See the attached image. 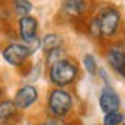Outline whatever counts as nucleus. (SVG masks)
Wrapping results in <instances>:
<instances>
[{
	"mask_svg": "<svg viewBox=\"0 0 125 125\" xmlns=\"http://www.w3.org/2000/svg\"><path fill=\"white\" fill-rule=\"evenodd\" d=\"M64 43H68V42L62 37V33H59L56 30H51L42 35V52H49V51L56 49L59 45H64Z\"/></svg>",
	"mask_w": 125,
	"mask_h": 125,
	"instance_id": "obj_11",
	"label": "nucleus"
},
{
	"mask_svg": "<svg viewBox=\"0 0 125 125\" xmlns=\"http://www.w3.org/2000/svg\"><path fill=\"white\" fill-rule=\"evenodd\" d=\"M103 56L104 61L108 62L109 70H111L116 76L125 80V49H123V38L106 43L103 47Z\"/></svg>",
	"mask_w": 125,
	"mask_h": 125,
	"instance_id": "obj_7",
	"label": "nucleus"
},
{
	"mask_svg": "<svg viewBox=\"0 0 125 125\" xmlns=\"http://www.w3.org/2000/svg\"><path fill=\"white\" fill-rule=\"evenodd\" d=\"M16 38L21 40L26 45H31L35 49L42 51V35H40V23L33 14L23 16L16 19Z\"/></svg>",
	"mask_w": 125,
	"mask_h": 125,
	"instance_id": "obj_6",
	"label": "nucleus"
},
{
	"mask_svg": "<svg viewBox=\"0 0 125 125\" xmlns=\"http://www.w3.org/2000/svg\"><path fill=\"white\" fill-rule=\"evenodd\" d=\"M92 0H61L56 14V23L62 26L68 24L80 28L92 12Z\"/></svg>",
	"mask_w": 125,
	"mask_h": 125,
	"instance_id": "obj_4",
	"label": "nucleus"
},
{
	"mask_svg": "<svg viewBox=\"0 0 125 125\" xmlns=\"http://www.w3.org/2000/svg\"><path fill=\"white\" fill-rule=\"evenodd\" d=\"M122 125H125V122H123V123H122Z\"/></svg>",
	"mask_w": 125,
	"mask_h": 125,
	"instance_id": "obj_23",
	"label": "nucleus"
},
{
	"mask_svg": "<svg viewBox=\"0 0 125 125\" xmlns=\"http://www.w3.org/2000/svg\"><path fill=\"white\" fill-rule=\"evenodd\" d=\"M123 122H125V113L120 109V111H113V113L103 115L101 125H122Z\"/></svg>",
	"mask_w": 125,
	"mask_h": 125,
	"instance_id": "obj_16",
	"label": "nucleus"
},
{
	"mask_svg": "<svg viewBox=\"0 0 125 125\" xmlns=\"http://www.w3.org/2000/svg\"><path fill=\"white\" fill-rule=\"evenodd\" d=\"M19 125H33V123H31V122H30V120H26V122H21V123H19Z\"/></svg>",
	"mask_w": 125,
	"mask_h": 125,
	"instance_id": "obj_20",
	"label": "nucleus"
},
{
	"mask_svg": "<svg viewBox=\"0 0 125 125\" xmlns=\"http://www.w3.org/2000/svg\"><path fill=\"white\" fill-rule=\"evenodd\" d=\"M97 76L103 80V85H111V78H109V73L106 71V68H101V66H99Z\"/></svg>",
	"mask_w": 125,
	"mask_h": 125,
	"instance_id": "obj_18",
	"label": "nucleus"
},
{
	"mask_svg": "<svg viewBox=\"0 0 125 125\" xmlns=\"http://www.w3.org/2000/svg\"><path fill=\"white\" fill-rule=\"evenodd\" d=\"M23 113L16 108L10 97H4L0 101V125H19L23 120Z\"/></svg>",
	"mask_w": 125,
	"mask_h": 125,
	"instance_id": "obj_10",
	"label": "nucleus"
},
{
	"mask_svg": "<svg viewBox=\"0 0 125 125\" xmlns=\"http://www.w3.org/2000/svg\"><path fill=\"white\" fill-rule=\"evenodd\" d=\"M43 73H45V64L43 62H28V64L21 70L23 78H26L30 83H35L37 80H40Z\"/></svg>",
	"mask_w": 125,
	"mask_h": 125,
	"instance_id": "obj_12",
	"label": "nucleus"
},
{
	"mask_svg": "<svg viewBox=\"0 0 125 125\" xmlns=\"http://www.w3.org/2000/svg\"><path fill=\"white\" fill-rule=\"evenodd\" d=\"M92 125H101V123H92Z\"/></svg>",
	"mask_w": 125,
	"mask_h": 125,
	"instance_id": "obj_22",
	"label": "nucleus"
},
{
	"mask_svg": "<svg viewBox=\"0 0 125 125\" xmlns=\"http://www.w3.org/2000/svg\"><path fill=\"white\" fill-rule=\"evenodd\" d=\"M37 51L38 49H35V47L26 45V43H23L18 38H12V40L5 42L2 45V49H0V56H2V59H4L5 64H9L10 68L21 71L28 62H30V59L33 57V54Z\"/></svg>",
	"mask_w": 125,
	"mask_h": 125,
	"instance_id": "obj_5",
	"label": "nucleus"
},
{
	"mask_svg": "<svg viewBox=\"0 0 125 125\" xmlns=\"http://www.w3.org/2000/svg\"><path fill=\"white\" fill-rule=\"evenodd\" d=\"M92 14L97 21L99 26V45H106L116 40H122V31H123V16L120 9L113 4H97L92 7Z\"/></svg>",
	"mask_w": 125,
	"mask_h": 125,
	"instance_id": "obj_1",
	"label": "nucleus"
},
{
	"mask_svg": "<svg viewBox=\"0 0 125 125\" xmlns=\"http://www.w3.org/2000/svg\"><path fill=\"white\" fill-rule=\"evenodd\" d=\"M76 96L71 89L51 87L43 99V116L56 120H73L76 115Z\"/></svg>",
	"mask_w": 125,
	"mask_h": 125,
	"instance_id": "obj_2",
	"label": "nucleus"
},
{
	"mask_svg": "<svg viewBox=\"0 0 125 125\" xmlns=\"http://www.w3.org/2000/svg\"><path fill=\"white\" fill-rule=\"evenodd\" d=\"M7 5L12 10V14L16 16V19L23 18V16H30L33 12V4H31V0H9Z\"/></svg>",
	"mask_w": 125,
	"mask_h": 125,
	"instance_id": "obj_13",
	"label": "nucleus"
},
{
	"mask_svg": "<svg viewBox=\"0 0 125 125\" xmlns=\"http://www.w3.org/2000/svg\"><path fill=\"white\" fill-rule=\"evenodd\" d=\"M12 101L16 104V108L19 109L21 113H28L30 109H33L38 103H40V90L35 83L24 82L16 89Z\"/></svg>",
	"mask_w": 125,
	"mask_h": 125,
	"instance_id": "obj_8",
	"label": "nucleus"
},
{
	"mask_svg": "<svg viewBox=\"0 0 125 125\" xmlns=\"http://www.w3.org/2000/svg\"><path fill=\"white\" fill-rule=\"evenodd\" d=\"M4 97H5V85L0 83V101H2Z\"/></svg>",
	"mask_w": 125,
	"mask_h": 125,
	"instance_id": "obj_19",
	"label": "nucleus"
},
{
	"mask_svg": "<svg viewBox=\"0 0 125 125\" xmlns=\"http://www.w3.org/2000/svg\"><path fill=\"white\" fill-rule=\"evenodd\" d=\"M82 68L83 71L89 75V76H97V71H99V62H97V57L94 52H85L82 56Z\"/></svg>",
	"mask_w": 125,
	"mask_h": 125,
	"instance_id": "obj_15",
	"label": "nucleus"
},
{
	"mask_svg": "<svg viewBox=\"0 0 125 125\" xmlns=\"http://www.w3.org/2000/svg\"><path fill=\"white\" fill-rule=\"evenodd\" d=\"M45 76L49 80L51 87H62L73 89L82 78V68L73 56H68L54 64L45 68Z\"/></svg>",
	"mask_w": 125,
	"mask_h": 125,
	"instance_id": "obj_3",
	"label": "nucleus"
},
{
	"mask_svg": "<svg viewBox=\"0 0 125 125\" xmlns=\"http://www.w3.org/2000/svg\"><path fill=\"white\" fill-rule=\"evenodd\" d=\"M123 49H125V38H123Z\"/></svg>",
	"mask_w": 125,
	"mask_h": 125,
	"instance_id": "obj_21",
	"label": "nucleus"
},
{
	"mask_svg": "<svg viewBox=\"0 0 125 125\" xmlns=\"http://www.w3.org/2000/svg\"><path fill=\"white\" fill-rule=\"evenodd\" d=\"M35 125H76V122H75V118H73V120H56V118L43 116V118H40Z\"/></svg>",
	"mask_w": 125,
	"mask_h": 125,
	"instance_id": "obj_17",
	"label": "nucleus"
},
{
	"mask_svg": "<svg viewBox=\"0 0 125 125\" xmlns=\"http://www.w3.org/2000/svg\"><path fill=\"white\" fill-rule=\"evenodd\" d=\"M97 104H99V109L103 111V115L120 111L122 109V97L115 90L113 85H103V89L99 90V96H97Z\"/></svg>",
	"mask_w": 125,
	"mask_h": 125,
	"instance_id": "obj_9",
	"label": "nucleus"
},
{
	"mask_svg": "<svg viewBox=\"0 0 125 125\" xmlns=\"http://www.w3.org/2000/svg\"><path fill=\"white\" fill-rule=\"evenodd\" d=\"M68 56H70L68 43L59 45V47H56V49H52V51H49V52H43V64H45V68H47V66L54 64V62H57V61H61V59L68 57Z\"/></svg>",
	"mask_w": 125,
	"mask_h": 125,
	"instance_id": "obj_14",
	"label": "nucleus"
}]
</instances>
